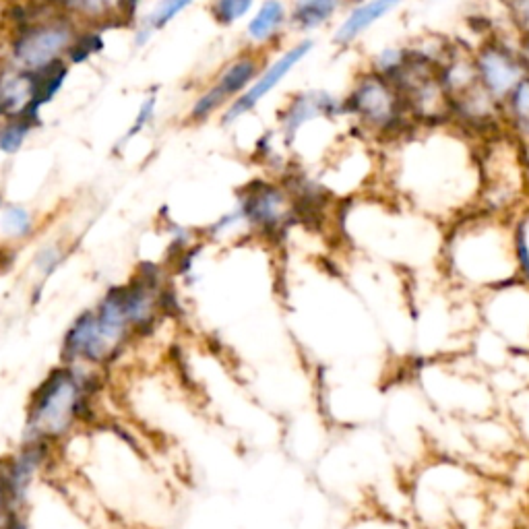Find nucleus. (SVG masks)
Masks as SVG:
<instances>
[{"mask_svg":"<svg viewBox=\"0 0 529 529\" xmlns=\"http://www.w3.org/2000/svg\"><path fill=\"white\" fill-rule=\"evenodd\" d=\"M77 36L75 27L67 19L54 17L40 21L36 17H25L19 23L11 48V69L31 75L42 73L58 62L62 54H69Z\"/></svg>","mask_w":529,"mask_h":529,"instance_id":"4","label":"nucleus"},{"mask_svg":"<svg viewBox=\"0 0 529 529\" xmlns=\"http://www.w3.org/2000/svg\"><path fill=\"white\" fill-rule=\"evenodd\" d=\"M525 523H527V527H529V507H527V515H525Z\"/></svg>","mask_w":529,"mask_h":529,"instance_id":"24","label":"nucleus"},{"mask_svg":"<svg viewBox=\"0 0 529 529\" xmlns=\"http://www.w3.org/2000/svg\"><path fill=\"white\" fill-rule=\"evenodd\" d=\"M255 9V0H211V17L224 25H236Z\"/></svg>","mask_w":529,"mask_h":529,"instance_id":"17","label":"nucleus"},{"mask_svg":"<svg viewBox=\"0 0 529 529\" xmlns=\"http://www.w3.org/2000/svg\"><path fill=\"white\" fill-rule=\"evenodd\" d=\"M505 129L523 145H529V73L515 85L501 104Z\"/></svg>","mask_w":529,"mask_h":529,"instance_id":"13","label":"nucleus"},{"mask_svg":"<svg viewBox=\"0 0 529 529\" xmlns=\"http://www.w3.org/2000/svg\"><path fill=\"white\" fill-rule=\"evenodd\" d=\"M348 0H292L290 25L302 34H310L331 23Z\"/></svg>","mask_w":529,"mask_h":529,"instance_id":"12","label":"nucleus"},{"mask_svg":"<svg viewBox=\"0 0 529 529\" xmlns=\"http://www.w3.org/2000/svg\"><path fill=\"white\" fill-rule=\"evenodd\" d=\"M3 228L9 236L21 238L31 230V215L23 207H9L3 215Z\"/></svg>","mask_w":529,"mask_h":529,"instance_id":"19","label":"nucleus"},{"mask_svg":"<svg viewBox=\"0 0 529 529\" xmlns=\"http://www.w3.org/2000/svg\"><path fill=\"white\" fill-rule=\"evenodd\" d=\"M513 255L517 279L529 288V203L513 215Z\"/></svg>","mask_w":529,"mask_h":529,"instance_id":"14","label":"nucleus"},{"mask_svg":"<svg viewBox=\"0 0 529 529\" xmlns=\"http://www.w3.org/2000/svg\"><path fill=\"white\" fill-rule=\"evenodd\" d=\"M480 325L517 354H529V288L519 279L476 300Z\"/></svg>","mask_w":529,"mask_h":529,"instance_id":"5","label":"nucleus"},{"mask_svg":"<svg viewBox=\"0 0 529 529\" xmlns=\"http://www.w3.org/2000/svg\"><path fill=\"white\" fill-rule=\"evenodd\" d=\"M81 408V393L69 370H56L38 389L31 403V426L46 437H58L75 420Z\"/></svg>","mask_w":529,"mask_h":529,"instance_id":"7","label":"nucleus"},{"mask_svg":"<svg viewBox=\"0 0 529 529\" xmlns=\"http://www.w3.org/2000/svg\"><path fill=\"white\" fill-rule=\"evenodd\" d=\"M313 48H315V42L310 38H304L296 42L294 46H290L288 50H284L275 60H267V65L257 75V79L226 108L222 122L232 124L240 120L242 116H246L248 112H253L271 91H275L279 85H282V81L300 65L306 56H310Z\"/></svg>","mask_w":529,"mask_h":529,"instance_id":"9","label":"nucleus"},{"mask_svg":"<svg viewBox=\"0 0 529 529\" xmlns=\"http://www.w3.org/2000/svg\"><path fill=\"white\" fill-rule=\"evenodd\" d=\"M267 65V50L251 48L242 54H238L234 60L222 69V73L215 77L209 89H205L201 96L195 100L189 118L193 122H203L211 118L217 110L228 108L240 93H244L251 85L257 75Z\"/></svg>","mask_w":529,"mask_h":529,"instance_id":"6","label":"nucleus"},{"mask_svg":"<svg viewBox=\"0 0 529 529\" xmlns=\"http://www.w3.org/2000/svg\"><path fill=\"white\" fill-rule=\"evenodd\" d=\"M472 58L482 89L499 106L529 73L519 48H511L501 38H488L476 52H472Z\"/></svg>","mask_w":529,"mask_h":529,"instance_id":"8","label":"nucleus"},{"mask_svg":"<svg viewBox=\"0 0 529 529\" xmlns=\"http://www.w3.org/2000/svg\"><path fill=\"white\" fill-rule=\"evenodd\" d=\"M379 178L385 195L447 226L478 209L480 155L474 137L451 120L412 124L385 143Z\"/></svg>","mask_w":529,"mask_h":529,"instance_id":"1","label":"nucleus"},{"mask_svg":"<svg viewBox=\"0 0 529 529\" xmlns=\"http://www.w3.org/2000/svg\"><path fill=\"white\" fill-rule=\"evenodd\" d=\"M153 112H155V98H149V100L143 102V106H141V110H139V116H137V120H135V127L129 131L127 139H131L133 135H137L141 129L147 127V122L153 118Z\"/></svg>","mask_w":529,"mask_h":529,"instance_id":"21","label":"nucleus"},{"mask_svg":"<svg viewBox=\"0 0 529 529\" xmlns=\"http://www.w3.org/2000/svg\"><path fill=\"white\" fill-rule=\"evenodd\" d=\"M288 25H290V5L286 0H263L255 15L248 19L244 34L251 48L267 50L284 36V29Z\"/></svg>","mask_w":529,"mask_h":529,"instance_id":"11","label":"nucleus"},{"mask_svg":"<svg viewBox=\"0 0 529 529\" xmlns=\"http://www.w3.org/2000/svg\"><path fill=\"white\" fill-rule=\"evenodd\" d=\"M521 529H529V527H527V523H525V525H523V527H521Z\"/></svg>","mask_w":529,"mask_h":529,"instance_id":"25","label":"nucleus"},{"mask_svg":"<svg viewBox=\"0 0 529 529\" xmlns=\"http://www.w3.org/2000/svg\"><path fill=\"white\" fill-rule=\"evenodd\" d=\"M401 3L403 0H362L341 19L333 34V42L341 48L354 44L370 27H375L385 17H389Z\"/></svg>","mask_w":529,"mask_h":529,"instance_id":"10","label":"nucleus"},{"mask_svg":"<svg viewBox=\"0 0 529 529\" xmlns=\"http://www.w3.org/2000/svg\"><path fill=\"white\" fill-rule=\"evenodd\" d=\"M511 23L519 31V38L529 34V0H505Z\"/></svg>","mask_w":529,"mask_h":529,"instance_id":"20","label":"nucleus"},{"mask_svg":"<svg viewBox=\"0 0 529 529\" xmlns=\"http://www.w3.org/2000/svg\"><path fill=\"white\" fill-rule=\"evenodd\" d=\"M34 120L23 118V116H15L11 118L3 129H0V151L5 153H17L21 149V145L25 143L27 135L34 129Z\"/></svg>","mask_w":529,"mask_h":529,"instance_id":"18","label":"nucleus"},{"mask_svg":"<svg viewBox=\"0 0 529 529\" xmlns=\"http://www.w3.org/2000/svg\"><path fill=\"white\" fill-rule=\"evenodd\" d=\"M344 112L356 122L360 133L383 143L397 139L416 124L395 85L375 69H368L354 79L344 100Z\"/></svg>","mask_w":529,"mask_h":529,"instance_id":"3","label":"nucleus"},{"mask_svg":"<svg viewBox=\"0 0 529 529\" xmlns=\"http://www.w3.org/2000/svg\"><path fill=\"white\" fill-rule=\"evenodd\" d=\"M195 0H160L158 7L153 9V13L145 21V29H141V42H145L155 29L166 27L170 21H174L184 9H189Z\"/></svg>","mask_w":529,"mask_h":529,"instance_id":"16","label":"nucleus"},{"mask_svg":"<svg viewBox=\"0 0 529 529\" xmlns=\"http://www.w3.org/2000/svg\"><path fill=\"white\" fill-rule=\"evenodd\" d=\"M513 217L474 209L443 228L439 275L455 292L480 296L517 282Z\"/></svg>","mask_w":529,"mask_h":529,"instance_id":"2","label":"nucleus"},{"mask_svg":"<svg viewBox=\"0 0 529 529\" xmlns=\"http://www.w3.org/2000/svg\"><path fill=\"white\" fill-rule=\"evenodd\" d=\"M519 52H521V56L525 60V65L529 69V34L523 36V38H519Z\"/></svg>","mask_w":529,"mask_h":529,"instance_id":"22","label":"nucleus"},{"mask_svg":"<svg viewBox=\"0 0 529 529\" xmlns=\"http://www.w3.org/2000/svg\"><path fill=\"white\" fill-rule=\"evenodd\" d=\"M139 3H141V0H122V5L127 7V11H129V13H133V11H135V7H137Z\"/></svg>","mask_w":529,"mask_h":529,"instance_id":"23","label":"nucleus"},{"mask_svg":"<svg viewBox=\"0 0 529 529\" xmlns=\"http://www.w3.org/2000/svg\"><path fill=\"white\" fill-rule=\"evenodd\" d=\"M505 420L513 428L517 441L529 445V385L517 387L507 395Z\"/></svg>","mask_w":529,"mask_h":529,"instance_id":"15","label":"nucleus"}]
</instances>
